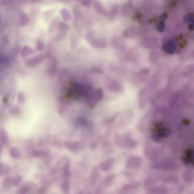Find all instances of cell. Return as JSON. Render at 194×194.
<instances>
[{"instance_id":"cell-11","label":"cell","mask_w":194,"mask_h":194,"mask_svg":"<svg viewBox=\"0 0 194 194\" xmlns=\"http://www.w3.org/2000/svg\"><path fill=\"white\" fill-rule=\"evenodd\" d=\"M43 47H44V45L43 43L40 41H38L37 43V48L39 50H42L43 49Z\"/></svg>"},{"instance_id":"cell-2","label":"cell","mask_w":194,"mask_h":194,"mask_svg":"<svg viewBox=\"0 0 194 194\" xmlns=\"http://www.w3.org/2000/svg\"><path fill=\"white\" fill-rule=\"evenodd\" d=\"M15 95L14 91L13 90L9 91L4 97V101L5 103L8 105L11 104Z\"/></svg>"},{"instance_id":"cell-1","label":"cell","mask_w":194,"mask_h":194,"mask_svg":"<svg viewBox=\"0 0 194 194\" xmlns=\"http://www.w3.org/2000/svg\"><path fill=\"white\" fill-rule=\"evenodd\" d=\"M21 178L19 176L12 177L7 178L6 181L8 184H10L12 186H17L19 184L21 181Z\"/></svg>"},{"instance_id":"cell-8","label":"cell","mask_w":194,"mask_h":194,"mask_svg":"<svg viewBox=\"0 0 194 194\" xmlns=\"http://www.w3.org/2000/svg\"><path fill=\"white\" fill-rule=\"evenodd\" d=\"M18 98L19 102L21 103L24 102L25 100V97L24 93L23 92H19L18 94Z\"/></svg>"},{"instance_id":"cell-7","label":"cell","mask_w":194,"mask_h":194,"mask_svg":"<svg viewBox=\"0 0 194 194\" xmlns=\"http://www.w3.org/2000/svg\"><path fill=\"white\" fill-rule=\"evenodd\" d=\"M10 113L12 116H17L21 114V111L18 107H14L11 108Z\"/></svg>"},{"instance_id":"cell-12","label":"cell","mask_w":194,"mask_h":194,"mask_svg":"<svg viewBox=\"0 0 194 194\" xmlns=\"http://www.w3.org/2000/svg\"><path fill=\"white\" fill-rule=\"evenodd\" d=\"M45 191V188L44 187H42L40 188L39 190V192H40V193H43V192H44Z\"/></svg>"},{"instance_id":"cell-4","label":"cell","mask_w":194,"mask_h":194,"mask_svg":"<svg viewBox=\"0 0 194 194\" xmlns=\"http://www.w3.org/2000/svg\"><path fill=\"white\" fill-rule=\"evenodd\" d=\"M0 139L3 143L7 144L9 141L8 134L4 130H2L0 132Z\"/></svg>"},{"instance_id":"cell-5","label":"cell","mask_w":194,"mask_h":194,"mask_svg":"<svg viewBox=\"0 0 194 194\" xmlns=\"http://www.w3.org/2000/svg\"><path fill=\"white\" fill-rule=\"evenodd\" d=\"M9 168L2 163H0V176H4L8 173Z\"/></svg>"},{"instance_id":"cell-6","label":"cell","mask_w":194,"mask_h":194,"mask_svg":"<svg viewBox=\"0 0 194 194\" xmlns=\"http://www.w3.org/2000/svg\"><path fill=\"white\" fill-rule=\"evenodd\" d=\"M33 51V49H31L30 48L27 46H25L23 50L22 55L23 57H27L28 55L33 53L34 52Z\"/></svg>"},{"instance_id":"cell-3","label":"cell","mask_w":194,"mask_h":194,"mask_svg":"<svg viewBox=\"0 0 194 194\" xmlns=\"http://www.w3.org/2000/svg\"><path fill=\"white\" fill-rule=\"evenodd\" d=\"M10 154L12 157L14 159H18L21 156V153L19 149L16 147H12L10 150Z\"/></svg>"},{"instance_id":"cell-13","label":"cell","mask_w":194,"mask_h":194,"mask_svg":"<svg viewBox=\"0 0 194 194\" xmlns=\"http://www.w3.org/2000/svg\"><path fill=\"white\" fill-rule=\"evenodd\" d=\"M2 150V146L1 143H0V154L1 153Z\"/></svg>"},{"instance_id":"cell-9","label":"cell","mask_w":194,"mask_h":194,"mask_svg":"<svg viewBox=\"0 0 194 194\" xmlns=\"http://www.w3.org/2000/svg\"><path fill=\"white\" fill-rule=\"evenodd\" d=\"M28 189V187L27 186H23L19 190L17 194H26L27 192Z\"/></svg>"},{"instance_id":"cell-10","label":"cell","mask_w":194,"mask_h":194,"mask_svg":"<svg viewBox=\"0 0 194 194\" xmlns=\"http://www.w3.org/2000/svg\"><path fill=\"white\" fill-rule=\"evenodd\" d=\"M94 170L93 171V173H92V182H93L94 181H95V179H97L98 176L97 173H98V171L97 170V168H95V170Z\"/></svg>"}]
</instances>
